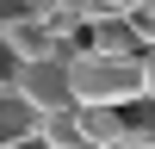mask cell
<instances>
[{"instance_id": "1", "label": "cell", "mask_w": 155, "mask_h": 149, "mask_svg": "<svg viewBox=\"0 0 155 149\" xmlns=\"http://www.w3.org/2000/svg\"><path fill=\"white\" fill-rule=\"evenodd\" d=\"M68 87H74V106H130V99H143V68H137V56L81 50V56H68Z\"/></svg>"}, {"instance_id": "2", "label": "cell", "mask_w": 155, "mask_h": 149, "mask_svg": "<svg viewBox=\"0 0 155 149\" xmlns=\"http://www.w3.org/2000/svg\"><path fill=\"white\" fill-rule=\"evenodd\" d=\"M12 87H19V99H25L31 112H68V106H74L68 56H37V62H19Z\"/></svg>"}, {"instance_id": "3", "label": "cell", "mask_w": 155, "mask_h": 149, "mask_svg": "<svg viewBox=\"0 0 155 149\" xmlns=\"http://www.w3.org/2000/svg\"><path fill=\"white\" fill-rule=\"evenodd\" d=\"M6 31V44H12V56L19 62H37V56H62V44H56V31H50L37 12H25V19H12V25H0Z\"/></svg>"}, {"instance_id": "4", "label": "cell", "mask_w": 155, "mask_h": 149, "mask_svg": "<svg viewBox=\"0 0 155 149\" xmlns=\"http://www.w3.org/2000/svg\"><path fill=\"white\" fill-rule=\"evenodd\" d=\"M25 131H37V112L19 99L12 81H0V143H12V137H25Z\"/></svg>"}, {"instance_id": "5", "label": "cell", "mask_w": 155, "mask_h": 149, "mask_svg": "<svg viewBox=\"0 0 155 149\" xmlns=\"http://www.w3.org/2000/svg\"><path fill=\"white\" fill-rule=\"evenodd\" d=\"M37 137L50 149H87L81 143V124H74V106L68 112H37Z\"/></svg>"}, {"instance_id": "6", "label": "cell", "mask_w": 155, "mask_h": 149, "mask_svg": "<svg viewBox=\"0 0 155 149\" xmlns=\"http://www.w3.org/2000/svg\"><path fill=\"white\" fill-rule=\"evenodd\" d=\"M118 19L130 25L137 44H155V0H137V6H124V12H118Z\"/></svg>"}, {"instance_id": "7", "label": "cell", "mask_w": 155, "mask_h": 149, "mask_svg": "<svg viewBox=\"0 0 155 149\" xmlns=\"http://www.w3.org/2000/svg\"><path fill=\"white\" fill-rule=\"evenodd\" d=\"M137 68H143V99L155 106V44H143V56H137Z\"/></svg>"}, {"instance_id": "8", "label": "cell", "mask_w": 155, "mask_h": 149, "mask_svg": "<svg viewBox=\"0 0 155 149\" xmlns=\"http://www.w3.org/2000/svg\"><path fill=\"white\" fill-rule=\"evenodd\" d=\"M19 74V56H12V44H6V31H0V81H12Z\"/></svg>"}, {"instance_id": "9", "label": "cell", "mask_w": 155, "mask_h": 149, "mask_svg": "<svg viewBox=\"0 0 155 149\" xmlns=\"http://www.w3.org/2000/svg\"><path fill=\"white\" fill-rule=\"evenodd\" d=\"M0 149H50V143H44L37 131H25V137H12V143H0Z\"/></svg>"}, {"instance_id": "10", "label": "cell", "mask_w": 155, "mask_h": 149, "mask_svg": "<svg viewBox=\"0 0 155 149\" xmlns=\"http://www.w3.org/2000/svg\"><path fill=\"white\" fill-rule=\"evenodd\" d=\"M99 6H106V12H124V6H137V0H99Z\"/></svg>"}, {"instance_id": "11", "label": "cell", "mask_w": 155, "mask_h": 149, "mask_svg": "<svg viewBox=\"0 0 155 149\" xmlns=\"http://www.w3.org/2000/svg\"><path fill=\"white\" fill-rule=\"evenodd\" d=\"M149 149H155V112H149Z\"/></svg>"}]
</instances>
